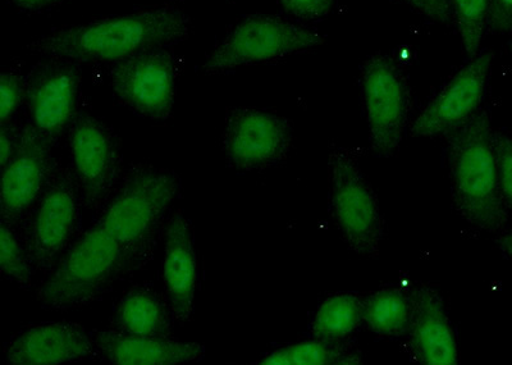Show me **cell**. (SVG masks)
<instances>
[{"mask_svg":"<svg viewBox=\"0 0 512 365\" xmlns=\"http://www.w3.org/2000/svg\"><path fill=\"white\" fill-rule=\"evenodd\" d=\"M191 31V18L182 9L159 6L85 25L59 27L32 40L26 49L77 65L111 66L136 54L189 39Z\"/></svg>","mask_w":512,"mask_h":365,"instance_id":"1","label":"cell"},{"mask_svg":"<svg viewBox=\"0 0 512 365\" xmlns=\"http://www.w3.org/2000/svg\"><path fill=\"white\" fill-rule=\"evenodd\" d=\"M180 194L181 180L175 171L130 163L94 222L143 268L152 260Z\"/></svg>","mask_w":512,"mask_h":365,"instance_id":"2","label":"cell"},{"mask_svg":"<svg viewBox=\"0 0 512 365\" xmlns=\"http://www.w3.org/2000/svg\"><path fill=\"white\" fill-rule=\"evenodd\" d=\"M447 143L451 204L468 225L491 235L509 226L493 148V126L483 107L464 125L443 136Z\"/></svg>","mask_w":512,"mask_h":365,"instance_id":"3","label":"cell"},{"mask_svg":"<svg viewBox=\"0 0 512 365\" xmlns=\"http://www.w3.org/2000/svg\"><path fill=\"white\" fill-rule=\"evenodd\" d=\"M137 269L140 267L126 249L93 222L47 273L36 289V300L58 312L89 307Z\"/></svg>","mask_w":512,"mask_h":365,"instance_id":"4","label":"cell"},{"mask_svg":"<svg viewBox=\"0 0 512 365\" xmlns=\"http://www.w3.org/2000/svg\"><path fill=\"white\" fill-rule=\"evenodd\" d=\"M329 216L352 253L377 258L384 237V218L372 184L351 149L336 148L328 155Z\"/></svg>","mask_w":512,"mask_h":365,"instance_id":"5","label":"cell"},{"mask_svg":"<svg viewBox=\"0 0 512 365\" xmlns=\"http://www.w3.org/2000/svg\"><path fill=\"white\" fill-rule=\"evenodd\" d=\"M84 199L70 166L58 163L43 193L17 226L36 273L56 266L79 235Z\"/></svg>","mask_w":512,"mask_h":365,"instance_id":"6","label":"cell"},{"mask_svg":"<svg viewBox=\"0 0 512 365\" xmlns=\"http://www.w3.org/2000/svg\"><path fill=\"white\" fill-rule=\"evenodd\" d=\"M326 36L280 16L251 15L233 25L203 66L214 75L242 66L277 62L322 47Z\"/></svg>","mask_w":512,"mask_h":365,"instance_id":"7","label":"cell"},{"mask_svg":"<svg viewBox=\"0 0 512 365\" xmlns=\"http://www.w3.org/2000/svg\"><path fill=\"white\" fill-rule=\"evenodd\" d=\"M360 89L370 148L378 157H395L413 109L408 71L390 54H374L361 67Z\"/></svg>","mask_w":512,"mask_h":365,"instance_id":"8","label":"cell"},{"mask_svg":"<svg viewBox=\"0 0 512 365\" xmlns=\"http://www.w3.org/2000/svg\"><path fill=\"white\" fill-rule=\"evenodd\" d=\"M294 145L288 118L258 108L227 111L222 150L228 166L239 172H263L287 161Z\"/></svg>","mask_w":512,"mask_h":365,"instance_id":"9","label":"cell"},{"mask_svg":"<svg viewBox=\"0 0 512 365\" xmlns=\"http://www.w3.org/2000/svg\"><path fill=\"white\" fill-rule=\"evenodd\" d=\"M67 136L70 167L80 186L85 208L98 213L125 170L120 139L111 127L86 111L77 113Z\"/></svg>","mask_w":512,"mask_h":365,"instance_id":"10","label":"cell"},{"mask_svg":"<svg viewBox=\"0 0 512 365\" xmlns=\"http://www.w3.org/2000/svg\"><path fill=\"white\" fill-rule=\"evenodd\" d=\"M109 80L122 104L153 121H167L175 106L177 59L166 48L136 54L109 66Z\"/></svg>","mask_w":512,"mask_h":365,"instance_id":"11","label":"cell"},{"mask_svg":"<svg viewBox=\"0 0 512 365\" xmlns=\"http://www.w3.org/2000/svg\"><path fill=\"white\" fill-rule=\"evenodd\" d=\"M80 86V66L66 59L47 57L26 76L29 122L53 146L67 135L80 111Z\"/></svg>","mask_w":512,"mask_h":365,"instance_id":"12","label":"cell"},{"mask_svg":"<svg viewBox=\"0 0 512 365\" xmlns=\"http://www.w3.org/2000/svg\"><path fill=\"white\" fill-rule=\"evenodd\" d=\"M495 53L483 50L442 86L411 123L414 138L446 136L482 108Z\"/></svg>","mask_w":512,"mask_h":365,"instance_id":"13","label":"cell"},{"mask_svg":"<svg viewBox=\"0 0 512 365\" xmlns=\"http://www.w3.org/2000/svg\"><path fill=\"white\" fill-rule=\"evenodd\" d=\"M53 145L30 122L22 125L17 152L2 168V221L20 225L58 166Z\"/></svg>","mask_w":512,"mask_h":365,"instance_id":"14","label":"cell"},{"mask_svg":"<svg viewBox=\"0 0 512 365\" xmlns=\"http://www.w3.org/2000/svg\"><path fill=\"white\" fill-rule=\"evenodd\" d=\"M93 333L79 323H40L26 327L9 342V365H59L98 360Z\"/></svg>","mask_w":512,"mask_h":365,"instance_id":"15","label":"cell"},{"mask_svg":"<svg viewBox=\"0 0 512 365\" xmlns=\"http://www.w3.org/2000/svg\"><path fill=\"white\" fill-rule=\"evenodd\" d=\"M413 318L405 350L411 360L427 365H456L459 351L440 290L432 284L411 287Z\"/></svg>","mask_w":512,"mask_h":365,"instance_id":"16","label":"cell"},{"mask_svg":"<svg viewBox=\"0 0 512 365\" xmlns=\"http://www.w3.org/2000/svg\"><path fill=\"white\" fill-rule=\"evenodd\" d=\"M164 287L176 322L191 321L200 281L194 231L181 209L172 213L164 231Z\"/></svg>","mask_w":512,"mask_h":365,"instance_id":"17","label":"cell"},{"mask_svg":"<svg viewBox=\"0 0 512 365\" xmlns=\"http://www.w3.org/2000/svg\"><path fill=\"white\" fill-rule=\"evenodd\" d=\"M96 348L105 362L118 365H182L205 357L203 345L175 339L137 337L112 330L94 331Z\"/></svg>","mask_w":512,"mask_h":365,"instance_id":"18","label":"cell"},{"mask_svg":"<svg viewBox=\"0 0 512 365\" xmlns=\"http://www.w3.org/2000/svg\"><path fill=\"white\" fill-rule=\"evenodd\" d=\"M171 305L150 285H135L118 301L111 319L114 331L137 337L173 339Z\"/></svg>","mask_w":512,"mask_h":365,"instance_id":"19","label":"cell"},{"mask_svg":"<svg viewBox=\"0 0 512 365\" xmlns=\"http://www.w3.org/2000/svg\"><path fill=\"white\" fill-rule=\"evenodd\" d=\"M411 287L396 286L372 292L363 300V326L384 339H399L413 318Z\"/></svg>","mask_w":512,"mask_h":365,"instance_id":"20","label":"cell"},{"mask_svg":"<svg viewBox=\"0 0 512 365\" xmlns=\"http://www.w3.org/2000/svg\"><path fill=\"white\" fill-rule=\"evenodd\" d=\"M263 365H360L363 353L356 342L315 339L274 350L258 362Z\"/></svg>","mask_w":512,"mask_h":365,"instance_id":"21","label":"cell"},{"mask_svg":"<svg viewBox=\"0 0 512 365\" xmlns=\"http://www.w3.org/2000/svg\"><path fill=\"white\" fill-rule=\"evenodd\" d=\"M364 296L342 292L320 304L312 323V336L322 340H346L363 325Z\"/></svg>","mask_w":512,"mask_h":365,"instance_id":"22","label":"cell"},{"mask_svg":"<svg viewBox=\"0 0 512 365\" xmlns=\"http://www.w3.org/2000/svg\"><path fill=\"white\" fill-rule=\"evenodd\" d=\"M0 268L3 275L21 289L29 290L32 286V277L36 272L29 252L18 228L6 221H2L0 234Z\"/></svg>","mask_w":512,"mask_h":365,"instance_id":"23","label":"cell"},{"mask_svg":"<svg viewBox=\"0 0 512 365\" xmlns=\"http://www.w3.org/2000/svg\"><path fill=\"white\" fill-rule=\"evenodd\" d=\"M450 3L465 52L475 57L488 31L491 0H450Z\"/></svg>","mask_w":512,"mask_h":365,"instance_id":"24","label":"cell"},{"mask_svg":"<svg viewBox=\"0 0 512 365\" xmlns=\"http://www.w3.org/2000/svg\"><path fill=\"white\" fill-rule=\"evenodd\" d=\"M493 148L502 199L507 211L512 213V136L493 127Z\"/></svg>","mask_w":512,"mask_h":365,"instance_id":"25","label":"cell"},{"mask_svg":"<svg viewBox=\"0 0 512 365\" xmlns=\"http://www.w3.org/2000/svg\"><path fill=\"white\" fill-rule=\"evenodd\" d=\"M25 100L26 76L16 72H3L0 75V125L12 122Z\"/></svg>","mask_w":512,"mask_h":365,"instance_id":"26","label":"cell"},{"mask_svg":"<svg viewBox=\"0 0 512 365\" xmlns=\"http://www.w3.org/2000/svg\"><path fill=\"white\" fill-rule=\"evenodd\" d=\"M283 11L303 21H318L331 13L333 0H281Z\"/></svg>","mask_w":512,"mask_h":365,"instance_id":"27","label":"cell"},{"mask_svg":"<svg viewBox=\"0 0 512 365\" xmlns=\"http://www.w3.org/2000/svg\"><path fill=\"white\" fill-rule=\"evenodd\" d=\"M401 2L408 4L419 15L440 22L442 25L450 26L454 22L450 0H401Z\"/></svg>","mask_w":512,"mask_h":365,"instance_id":"28","label":"cell"},{"mask_svg":"<svg viewBox=\"0 0 512 365\" xmlns=\"http://www.w3.org/2000/svg\"><path fill=\"white\" fill-rule=\"evenodd\" d=\"M512 31V0H491L488 33L510 34Z\"/></svg>","mask_w":512,"mask_h":365,"instance_id":"29","label":"cell"},{"mask_svg":"<svg viewBox=\"0 0 512 365\" xmlns=\"http://www.w3.org/2000/svg\"><path fill=\"white\" fill-rule=\"evenodd\" d=\"M22 125L16 121L0 125V167L6 166L17 152L21 141Z\"/></svg>","mask_w":512,"mask_h":365,"instance_id":"30","label":"cell"},{"mask_svg":"<svg viewBox=\"0 0 512 365\" xmlns=\"http://www.w3.org/2000/svg\"><path fill=\"white\" fill-rule=\"evenodd\" d=\"M495 245L496 248L512 262V228H506L504 232L497 235Z\"/></svg>","mask_w":512,"mask_h":365,"instance_id":"31","label":"cell"},{"mask_svg":"<svg viewBox=\"0 0 512 365\" xmlns=\"http://www.w3.org/2000/svg\"><path fill=\"white\" fill-rule=\"evenodd\" d=\"M9 2L26 12H40L52 4V0H9Z\"/></svg>","mask_w":512,"mask_h":365,"instance_id":"32","label":"cell"},{"mask_svg":"<svg viewBox=\"0 0 512 365\" xmlns=\"http://www.w3.org/2000/svg\"><path fill=\"white\" fill-rule=\"evenodd\" d=\"M63 2H64V0H52V4H50V7L59 6V4H61Z\"/></svg>","mask_w":512,"mask_h":365,"instance_id":"33","label":"cell"},{"mask_svg":"<svg viewBox=\"0 0 512 365\" xmlns=\"http://www.w3.org/2000/svg\"><path fill=\"white\" fill-rule=\"evenodd\" d=\"M509 49H510V52L512 53V31L510 33Z\"/></svg>","mask_w":512,"mask_h":365,"instance_id":"34","label":"cell"},{"mask_svg":"<svg viewBox=\"0 0 512 365\" xmlns=\"http://www.w3.org/2000/svg\"><path fill=\"white\" fill-rule=\"evenodd\" d=\"M175 2H181V0H175Z\"/></svg>","mask_w":512,"mask_h":365,"instance_id":"35","label":"cell"}]
</instances>
